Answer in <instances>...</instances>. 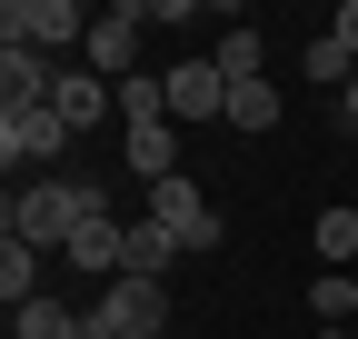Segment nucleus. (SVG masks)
Here are the masks:
<instances>
[{"mask_svg":"<svg viewBox=\"0 0 358 339\" xmlns=\"http://www.w3.org/2000/svg\"><path fill=\"white\" fill-rule=\"evenodd\" d=\"M100 180H80V170H50V180H30V190H10V240H30V249H70V230L80 220H100Z\"/></svg>","mask_w":358,"mask_h":339,"instance_id":"obj_1","label":"nucleus"},{"mask_svg":"<svg viewBox=\"0 0 358 339\" xmlns=\"http://www.w3.org/2000/svg\"><path fill=\"white\" fill-rule=\"evenodd\" d=\"M159 329H169V279H129L120 270L100 300H90V329L80 339H159Z\"/></svg>","mask_w":358,"mask_h":339,"instance_id":"obj_2","label":"nucleus"},{"mask_svg":"<svg viewBox=\"0 0 358 339\" xmlns=\"http://www.w3.org/2000/svg\"><path fill=\"white\" fill-rule=\"evenodd\" d=\"M150 220H159V230H169L179 249H219V240H229V220H219V209H209V190L189 180V170L150 190Z\"/></svg>","mask_w":358,"mask_h":339,"instance_id":"obj_3","label":"nucleus"},{"mask_svg":"<svg viewBox=\"0 0 358 339\" xmlns=\"http://www.w3.org/2000/svg\"><path fill=\"white\" fill-rule=\"evenodd\" d=\"M140 30H150V11H140V0H120V11H100V20H90V40H80V50H90V70H100L110 90H120V80H140Z\"/></svg>","mask_w":358,"mask_h":339,"instance_id":"obj_4","label":"nucleus"},{"mask_svg":"<svg viewBox=\"0 0 358 339\" xmlns=\"http://www.w3.org/2000/svg\"><path fill=\"white\" fill-rule=\"evenodd\" d=\"M70 150V130H60V110H0V170H40V180H50V160Z\"/></svg>","mask_w":358,"mask_h":339,"instance_id":"obj_5","label":"nucleus"},{"mask_svg":"<svg viewBox=\"0 0 358 339\" xmlns=\"http://www.w3.org/2000/svg\"><path fill=\"white\" fill-rule=\"evenodd\" d=\"M0 40L70 50V40H90V11H80V0H10V11H0Z\"/></svg>","mask_w":358,"mask_h":339,"instance_id":"obj_6","label":"nucleus"},{"mask_svg":"<svg viewBox=\"0 0 358 339\" xmlns=\"http://www.w3.org/2000/svg\"><path fill=\"white\" fill-rule=\"evenodd\" d=\"M50 90H60L50 50H30V40H0V110H50Z\"/></svg>","mask_w":358,"mask_h":339,"instance_id":"obj_7","label":"nucleus"},{"mask_svg":"<svg viewBox=\"0 0 358 339\" xmlns=\"http://www.w3.org/2000/svg\"><path fill=\"white\" fill-rule=\"evenodd\" d=\"M169 120H229V70L219 60H179L169 70Z\"/></svg>","mask_w":358,"mask_h":339,"instance_id":"obj_8","label":"nucleus"},{"mask_svg":"<svg viewBox=\"0 0 358 339\" xmlns=\"http://www.w3.org/2000/svg\"><path fill=\"white\" fill-rule=\"evenodd\" d=\"M50 110H60V130H70V140H90V130H100V120L120 110V90H110L100 70H60V90H50Z\"/></svg>","mask_w":358,"mask_h":339,"instance_id":"obj_9","label":"nucleus"},{"mask_svg":"<svg viewBox=\"0 0 358 339\" xmlns=\"http://www.w3.org/2000/svg\"><path fill=\"white\" fill-rule=\"evenodd\" d=\"M60 260H70V270H100V289H110V279L129 270V220H110V209H100V220H80Z\"/></svg>","mask_w":358,"mask_h":339,"instance_id":"obj_10","label":"nucleus"},{"mask_svg":"<svg viewBox=\"0 0 358 339\" xmlns=\"http://www.w3.org/2000/svg\"><path fill=\"white\" fill-rule=\"evenodd\" d=\"M120 160H129V180H179V130L169 120H140V130H120Z\"/></svg>","mask_w":358,"mask_h":339,"instance_id":"obj_11","label":"nucleus"},{"mask_svg":"<svg viewBox=\"0 0 358 339\" xmlns=\"http://www.w3.org/2000/svg\"><path fill=\"white\" fill-rule=\"evenodd\" d=\"M0 300H10V310L50 300V249H30V240H0Z\"/></svg>","mask_w":358,"mask_h":339,"instance_id":"obj_12","label":"nucleus"},{"mask_svg":"<svg viewBox=\"0 0 358 339\" xmlns=\"http://www.w3.org/2000/svg\"><path fill=\"white\" fill-rule=\"evenodd\" d=\"M90 329V310H70V300H30V310H10V339H80Z\"/></svg>","mask_w":358,"mask_h":339,"instance_id":"obj_13","label":"nucleus"},{"mask_svg":"<svg viewBox=\"0 0 358 339\" xmlns=\"http://www.w3.org/2000/svg\"><path fill=\"white\" fill-rule=\"evenodd\" d=\"M179 270V240L159 220H129V279H169Z\"/></svg>","mask_w":358,"mask_h":339,"instance_id":"obj_14","label":"nucleus"},{"mask_svg":"<svg viewBox=\"0 0 358 339\" xmlns=\"http://www.w3.org/2000/svg\"><path fill=\"white\" fill-rule=\"evenodd\" d=\"M229 130H279V90L268 80H229Z\"/></svg>","mask_w":358,"mask_h":339,"instance_id":"obj_15","label":"nucleus"},{"mask_svg":"<svg viewBox=\"0 0 358 339\" xmlns=\"http://www.w3.org/2000/svg\"><path fill=\"white\" fill-rule=\"evenodd\" d=\"M308 80H319V90H348V80H358V50H348L338 30H319V40H308Z\"/></svg>","mask_w":358,"mask_h":339,"instance_id":"obj_16","label":"nucleus"},{"mask_svg":"<svg viewBox=\"0 0 358 339\" xmlns=\"http://www.w3.org/2000/svg\"><path fill=\"white\" fill-rule=\"evenodd\" d=\"M308 310H319V329L358 319V279H348V270H319V279H308Z\"/></svg>","mask_w":358,"mask_h":339,"instance_id":"obj_17","label":"nucleus"},{"mask_svg":"<svg viewBox=\"0 0 358 339\" xmlns=\"http://www.w3.org/2000/svg\"><path fill=\"white\" fill-rule=\"evenodd\" d=\"M209 60L229 70V80H268V70H259V30H219V40H209Z\"/></svg>","mask_w":358,"mask_h":339,"instance_id":"obj_18","label":"nucleus"},{"mask_svg":"<svg viewBox=\"0 0 358 339\" xmlns=\"http://www.w3.org/2000/svg\"><path fill=\"white\" fill-rule=\"evenodd\" d=\"M319 260H358V209H319Z\"/></svg>","mask_w":358,"mask_h":339,"instance_id":"obj_19","label":"nucleus"},{"mask_svg":"<svg viewBox=\"0 0 358 339\" xmlns=\"http://www.w3.org/2000/svg\"><path fill=\"white\" fill-rule=\"evenodd\" d=\"M338 40H348V50H358V0H338V20H329Z\"/></svg>","mask_w":358,"mask_h":339,"instance_id":"obj_20","label":"nucleus"},{"mask_svg":"<svg viewBox=\"0 0 358 339\" xmlns=\"http://www.w3.org/2000/svg\"><path fill=\"white\" fill-rule=\"evenodd\" d=\"M338 120H348V130H358V80H348V90H338Z\"/></svg>","mask_w":358,"mask_h":339,"instance_id":"obj_21","label":"nucleus"},{"mask_svg":"<svg viewBox=\"0 0 358 339\" xmlns=\"http://www.w3.org/2000/svg\"><path fill=\"white\" fill-rule=\"evenodd\" d=\"M308 339H338V329H308Z\"/></svg>","mask_w":358,"mask_h":339,"instance_id":"obj_22","label":"nucleus"}]
</instances>
